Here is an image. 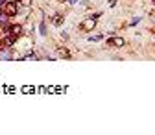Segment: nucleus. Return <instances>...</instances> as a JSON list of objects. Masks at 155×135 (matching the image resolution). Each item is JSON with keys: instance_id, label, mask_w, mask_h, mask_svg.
<instances>
[{"instance_id": "9b49d317", "label": "nucleus", "mask_w": 155, "mask_h": 135, "mask_svg": "<svg viewBox=\"0 0 155 135\" xmlns=\"http://www.w3.org/2000/svg\"><path fill=\"white\" fill-rule=\"evenodd\" d=\"M0 13H2V11H0Z\"/></svg>"}, {"instance_id": "423d86ee", "label": "nucleus", "mask_w": 155, "mask_h": 135, "mask_svg": "<svg viewBox=\"0 0 155 135\" xmlns=\"http://www.w3.org/2000/svg\"><path fill=\"white\" fill-rule=\"evenodd\" d=\"M61 22H63V17H61V15H57V17H54V24H55V26H59Z\"/></svg>"}, {"instance_id": "6e6552de", "label": "nucleus", "mask_w": 155, "mask_h": 135, "mask_svg": "<svg viewBox=\"0 0 155 135\" xmlns=\"http://www.w3.org/2000/svg\"><path fill=\"white\" fill-rule=\"evenodd\" d=\"M35 57H37L35 54H28V56H24V59H35Z\"/></svg>"}, {"instance_id": "f257e3e1", "label": "nucleus", "mask_w": 155, "mask_h": 135, "mask_svg": "<svg viewBox=\"0 0 155 135\" xmlns=\"http://www.w3.org/2000/svg\"><path fill=\"white\" fill-rule=\"evenodd\" d=\"M98 17H100V13L91 15L89 19H85V21L81 22V30H83V32H91V30H94V26H96V21H98Z\"/></svg>"}, {"instance_id": "20e7f679", "label": "nucleus", "mask_w": 155, "mask_h": 135, "mask_svg": "<svg viewBox=\"0 0 155 135\" xmlns=\"http://www.w3.org/2000/svg\"><path fill=\"white\" fill-rule=\"evenodd\" d=\"M57 56L63 57V59H67V57H70V52L67 48H57Z\"/></svg>"}, {"instance_id": "1a4fd4ad", "label": "nucleus", "mask_w": 155, "mask_h": 135, "mask_svg": "<svg viewBox=\"0 0 155 135\" xmlns=\"http://www.w3.org/2000/svg\"><path fill=\"white\" fill-rule=\"evenodd\" d=\"M21 4H24V6H30V4H31V0H21Z\"/></svg>"}, {"instance_id": "f03ea898", "label": "nucleus", "mask_w": 155, "mask_h": 135, "mask_svg": "<svg viewBox=\"0 0 155 135\" xmlns=\"http://www.w3.org/2000/svg\"><path fill=\"white\" fill-rule=\"evenodd\" d=\"M17 11H18V4L17 2H6V13H8V17H15Z\"/></svg>"}, {"instance_id": "7ed1b4c3", "label": "nucleus", "mask_w": 155, "mask_h": 135, "mask_svg": "<svg viewBox=\"0 0 155 135\" xmlns=\"http://www.w3.org/2000/svg\"><path fill=\"white\" fill-rule=\"evenodd\" d=\"M109 45H113V46H116V48H120V46L126 45V41L122 39V37H111V39H109Z\"/></svg>"}, {"instance_id": "9d476101", "label": "nucleus", "mask_w": 155, "mask_h": 135, "mask_svg": "<svg viewBox=\"0 0 155 135\" xmlns=\"http://www.w3.org/2000/svg\"><path fill=\"white\" fill-rule=\"evenodd\" d=\"M6 2H8V0H0V8H2V6H4Z\"/></svg>"}, {"instance_id": "39448f33", "label": "nucleus", "mask_w": 155, "mask_h": 135, "mask_svg": "<svg viewBox=\"0 0 155 135\" xmlns=\"http://www.w3.org/2000/svg\"><path fill=\"white\" fill-rule=\"evenodd\" d=\"M8 13H0V26H8Z\"/></svg>"}, {"instance_id": "f8f14e48", "label": "nucleus", "mask_w": 155, "mask_h": 135, "mask_svg": "<svg viewBox=\"0 0 155 135\" xmlns=\"http://www.w3.org/2000/svg\"><path fill=\"white\" fill-rule=\"evenodd\" d=\"M0 48H2V46H0Z\"/></svg>"}, {"instance_id": "0eeeda50", "label": "nucleus", "mask_w": 155, "mask_h": 135, "mask_svg": "<svg viewBox=\"0 0 155 135\" xmlns=\"http://www.w3.org/2000/svg\"><path fill=\"white\" fill-rule=\"evenodd\" d=\"M89 39H91V41H100V39H102V35H91Z\"/></svg>"}]
</instances>
